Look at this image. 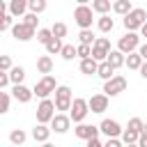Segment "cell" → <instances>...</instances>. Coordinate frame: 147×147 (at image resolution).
I'll use <instances>...</instances> for the list:
<instances>
[{"instance_id": "1", "label": "cell", "mask_w": 147, "mask_h": 147, "mask_svg": "<svg viewBox=\"0 0 147 147\" xmlns=\"http://www.w3.org/2000/svg\"><path fill=\"white\" fill-rule=\"evenodd\" d=\"M140 44H142V34H140L138 30H126V32L117 39V48H119L122 53H133V51L140 48Z\"/></svg>"}, {"instance_id": "2", "label": "cell", "mask_w": 147, "mask_h": 147, "mask_svg": "<svg viewBox=\"0 0 147 147\" xmlns=\"http://www.w3.org/2000/svg\"><path fill=\"white\" fill-rule=\"evenodd\" d=\"M145 23H147V11L142 7H133L126 16H122V25L126 30H140Z\"/></svg>"}, {"instance_id": "3", "label": "cell", "mask_w": 147, "mask_h": 147, "mask_svg": "<svg viewBox=\"0 0 147 147\" xmlns=\"http://www.w3.org/2000/svg\"><path fill=\"white\" fill-rule=\"evenodd\" d=\"M55 87H57V80H55V76H51V74H41V78L34 83V96L37 99H46V96H51L53 92H55Z\"/></svg>"}, {"instance_id": "4", "label": "cell", "mask_w": 147, "mask_h": 147, "mask_svg": "<svg viewBox=\"0 0 147 147\" xmlns=\"http://www.w3.org/2000/svg\"><path fill=\"white\" fill-rule=\"evenodd\" d=\"M53 96H55V106H57V110H60V113H69L71 101H74V92H71V87H69V85H57L55 92H53Z\"/></svg>"}, {"instance_id": "5", "label": "cell", "mask_w": 147, "mask_h": 147, "mask_svg": "<svg viewBox=\"0 0 147 147\" xmlns=\"http://www.w3.org/2000/svg\"><path fill=\"white\" fill-rule=\"evenodd\" d=\"M55 110H57V106H55V99H51V96H46V99H39V106H37V122H44V124H51V119L55 117Z\"/></svg>"}, {"instance_id": "6", "label": "cell", "mask_w": 147, "mask_h": 147, "mask_svg": "<svg viewBox=\"0 0 147 147\" xmlns=\"http://www.w3.org/2000/svg\"><path fill=\"white\" fill-rule=\"evenodd\" d=\"M90 113H92V110H90V101H87V99H83V96H74L71 108H69V115H71L74 124L85 122V117H87Z\"/></svg>"}, {"instance_id": "7", "label": "cell", "mask_w": 147, "mask_h": 147, "mask_svg": "<svg viewBox=\"0 0 147 147\" xmlns=\"http://www.w3.org/2000/svg\"><path fill=\"white\" fill-rule=\"evenodd\" d=\"M94 14H96V11L92 9V5H78V7L74 9V21H76L78 28H92Z\"/></svg>"}, {"instance_id": "8", "label": "cell", "mask_w": 147, "mask_h": 147, "mask_svg": "<svg viewBox=\"0 0 147 147\" xmlns=\"http://www.w3.org/2000/svg\"><path fill=\"white\" fill-rule=\"evenodd\" d=\"M126 78L122 76V74H115L113 78H108V80H103V92L113 99V96H119L124 90H126Z\"/></svg>"}, {"instance_id": "9", "label": "cell", "mask_w": 147, "mask_h": 147, "mask_svg": "<svg viewBox=\"0 0 147 147\" xmlns=\"http://www.w3.org/2000/svg\"><path fill=\"white\" fill-rule=\"evenodd\" d=\"M11 37H14L16 41H30V39L37 37V28L28 25L25 21H18V23H14V28H11Z\"/></svg>"}, {"instance_id": "10", "label": "cell", "mask_w": 147, "mask_h": 147, "mask_svg": "<svg viewBox=\"0 0 147 147\" xmlns=\"http://www.w3.org/2000/svg\"><path fill=\"white\" fill-rule=\"evenodd\" d=\"M110 51H113V48H110V39H108V37H96V41L92 44V57L99 60V62H103Z\"/></svg>"}, {"instance_id": "11", "label": "cell", "mask_w": 147, "mask_h": 147, "mask_svg": "<svg viewBox=\"0 0 147 147\" xmlns=\"http://www.w3.org/2000/svg\"><path fill=\"white\" fill-rule=\"evenodd\" d=\"M87 101H90V110H92V113H96V115H103V113L108 110L110 96H108L106 92H99V94H92Z\"/></svg>"}, {"instance_id": "12", "label": "cell", "mask_w": 147, "mask_h": 147, "mask_svg": "<svg viewBox=\"0 0 147 147\" xmlns=\"http://www.w3.org/2000/svg\"><path fill=\"white\" fill-rule=\"evenodd\" d=\"M74 133H76V138H78V140H90V138L99 136V133H101V129H99V124L94 126V124H87V122H78V124L74 126Z\"/></svg>"}, {"instance_id": "13", "label": "cell", "mask_w": 147, "mask_h": 147, "mask_svg": "<svg viewBox=\"0 0 147 147\" xmlns=\"http://www.w3.org/2000/svg\"><path fill=\"white\" fill-rule=\"evenodd\" d=\"M71 115L69 113H55V117L51 119V129L55 131V133H67L69 129H71Z\"/></svg>"}, {"instance_id": "14", "label": "cell", "mask_w": 147, "mask_h": 147, "mask_svg": "<svg viewBox=\"0 0 147 147\" xmlns=\"http://www.w3.org/2000/svg\"><path fill=\"white\" fill-rule=\"evenodd\" d=\"M11 94H14V99H16L18 103H30V101H32V96H34V90H32V87H28V85H23V83H14Z\"/></svg>"}, {"instance_id": "15", "label": "cell", "mask_w": 147, "mask_h": 147, "mask_svg": "<svg viewBox=\"0 0 147 147\" xmlns=\"http://www.w3.org/2000/svg\"><path fill=\"white\" fill-rule=\"evenodd\" d=\"M99 129H101V133L106 136V138H113V136H122V124L117 122V119H110V117H106V119H101V124H99Z\"/></svg>"}, {"instance_id": "16", "label": "cell", "mask_w": 147, "mask_h": 147, "mask_svg": "<svg viewBox=\"0 0 147 147\" xmlns=\"http://www.w3.org/2000/svg\"><path fill=\"white\" fill-rule=\"evenodd\" d=\"M51 131H53V129H51V124L37 122V126L30 131V136H32V140H34V142H44V145H46V142H48V138H51Z\"/></svg>"}, {"instance_id": "17", "label": "cell", "mask_w": 147, "mask_h": 147, "mask_svg": "<svg viewBox=\"0 0 147 147\" xmlns=\"http://www.w3.org/2000/svg\"><path fill=\"white\" fill-rule=\"evenodd\" d=\"M7 9H9L16 18H23V16L30 11V5H28V0H9V2H7Z\"/></svg>"}, {"instance_id": "18", "label": "cell", "mask_w": 147, "mask_h": 147, "mask_svg": "<svg viewBox=\"0 0 147 147\" xmlns=\"http://www.w3.org/2000/svg\"><path fill=\"white\" fill-rule=\"evenodd\" d=\"M78 67H80V74H85V76H96V71H99V60H94V57L90 55V57H83Z\"/></svg>"}, {"instance_id": "19", "label": "cell", "mask_w": 147, "mask_h": 147, "mask_svg": "<svg viewBox=\"0 0 147 147\" xmlns=\"http://www.w3.org/2000/svg\"><path fill=\"white\" fill-rule=\"evenodd\" d=\"M96 28H99V32L108 34V32H113L115 21L110 18V14H99V16H96Z\"/></svg>"}, {"instance_id": "20", "label": "cell", "mask_w": 147, "mask_h": 147, "mask_svg": "<svg viewBox=\"0 0 147 147\" xmlns=\"http://www.w3.org/2000/svg\"><path fill=\"white\" fill-rule=\"evenodd\" d=\"M106 60H108L115 69H119V67H124V64H126V53H122L119 48H113V51L108 53V57H106Z\"/></svg>"}, {"instance_id": "21", "label": "cell", "mask_w": 147, "mask_h": 147, "mask_svg": "<svg viewBox=\"0 0 147 147\" xmlns=\"http://www.w3.org/2000/svg\"><path fill=\"white\" fill-rule=\"evenodd\" d=\"M142 62H145V57L138 53V51H133V53H126V69H131V71H138L140 67H142Z\"/></svg>"}, {"instance_id": "22", "label": "cell", "mask_w": 147, "mask_h": 147, "mask_svg": "<svg viewBox=\"0 0 147 147\" xmlns=\"http://www.w3.org/2000/svg\"><path fill=\"white\" fill-rule=\"evenodd\" d=\"M37 71L39 74H51L53 71V57H51V53L37 57Z\"/></svg>"}, {"instance_id": "23", "label": "cell", "mask_w": 147, "mask_h": 147, "mask_svg": "<svg viewBox=\"0 0 147 147\" xmlns=\"http://www.w3.org/2000/svg\"><path fill=\"white\" fill-rule=\"evenodd\" d=\"M115 71H117V69H115L108 60H103V62H99V71H96V76H99L101 80H108V78L115 76Z\"/></svg>"}, {"instance_id": "24", "label": "cell", "mask_w": 147, "mask_h": 147, "mask_svg": "<svg viewBox=\"0 0 147 147\" xmlns=\"http://www.w3.org/2000/svg\"><path fill=\"white\" fill-rule=\"evenodd\" d=\"M62 46H64V44H62V37H55V34H53L44 48H46V53H51V55H60V53H62Z\"/></svg>"}, {"instance_id": "25", "label": "cell", "mask_w": 147, "mask_h": 147, "mask_svg": "<svg viewBox=\"0 0 147 147\" xmlns=\"http://www.w3.org/2000/svg\"><path fill=\"white\" fill-rule=\"evenodd\" d=\"M122 142L124 145H138V138H140V131H133V129H129V126H124V131H122Z\"/></svg>"}, {"instance_id": "26", "label": "cell", "mask_w": 147, "mask_h": 147, "mask_svg": "<svg viewBox=\"0 0 147 147\" xmlns=\"http://www.w3.org/2000/svg\"><path fill=\"white\" fill-rule=\"evenodd\" d=\"M131 9H133L131 0H115V2H113V11H115L117 16H126Z\"/></svg>"}, {"instance_id": "27", "label": "cell", "mask_w": 147, "mask_h": 147, "mask_svg": "<svg viewBox=\"0 0 147 147\" xmlns=\"http://www.w3.org/2000/svg\"><path fill=\"white\" fill-rule=\"evenodd\" d=\"M25 140H28V133H25L23 129H11V131H9V142H11V145L18 147V145H25Z\"/></svg>"}, {"instance_id": "28", "label": "cell", "mask_w": 147, "mask_h": 147, "mask_svg": "<svg viewBox=\"0 0 147 147\" xmlns=\"http://www.w3.org/2000/svg\"><path fill=\"white\" fill-rule=\"evenodd\" d=\"M92 9L96 14H110L113 11V2L110 0H92Z\"/></svg>"}, {"instance_id": "29", "label": "cell", "mask_w": 147, "mask_h": 147, "mask_svg": "<svg viewBox=\"0 0 147 147\" xmlns=\"http://www.w3.org/2000/svg\"><path fill=\"white\" fill-rule=\"evenodd\" d=\"M14 18H16V16H14V14L9 11V9H7V11H2V21H0V30H2V32H7V30H11V28H14Z\"/></svg>"}, {"instance_id": "30", "label": "cell", "mask_w": 147, "mask_h": 147, "mask_svg": "<svg viewBox=\"0 0 147 147\" xmlns=\"http://www.w3.org/2000/svg\"><path fill=\"white\" fill-rule=\"evenodd\" d=\"M78 41H80V44H94L96 37H94L92 28H80V32H78Z\"/></svg>"}, {"instance_id": "31", "label": "cell", "mask_w": 147, "mask_h": 147, "mask_svg": "<svg viewBox=\"0 0 147 147\" xmlns=\"http://www.w3.org/2000/svg\"><path fill=\"white\" fill-rule=\"evenodd\" d=\"M60 55H62V60H67V62H69V60L78 57V46H74V44H64Z\"/></svg>"}, {"instance_id": "32", "label": "cell", "mask_w": 147, "mask_h": 147, "mask_svg": "<svg viewBox=\"0 0 147 147\" xmlns=\"http://www.w3.org/2000/svg\"><path fill=\"white\" fill-rule=\"evenodd\" d=\"M9 78H11V85H14V83H23V80H25V69L18 67V64L11 67V69H9Z\"/></svg>"}, {"instance_id": "33", "label": "cell", "mask_w": 147, "mask_h": 147, "mask_svg": "<svg viewBox=\"0 0 147 147\" xmlns=\"http://www.w3.org/2000/svg\"><path fill=\"white\" fill-rule=\"evenodd\" d=\"M11 96L14 94H9V92H0V115H7L9 113V103H11Z\"/></svg>"}, {"instance_id": "34", "label": "cell", "mask_w": 147, "mask_h": 147, "mask_svg": "<svg viewBox=\"0 0 147 147\" xmlns=\"http://www.w3.org/2000/svg\"><path fill=\"white\" fill-rule=\"evenodd\" d=\"M28 5H30V11H34V14H44L46 7H48V0H28Z\"/></svg>"}, {"instance_id": "35", "label": "cell", "mask_w": 147, "mask_h": 147, "mask_svg": "<svg viewBox=\"0 0 147 147\" xmlns=\"http://www.w3.org/2000/svg\"><path fill=\"white\" fill-rule=\"evenodd\" d=\"M51 37H53V30H51V28H39V30H37V41H39V44L46 46Z\"/></svg>"}, {"instance_id": "36", "label": "cell", "mask_w": 147, "mask_h": 147, "mask_svg": "<svg viewBox=\"0 0 147 147\" xmlns=\"http://www.w3.org/2000/svg\"><path fill=\"white\" fill-rule=\"evenodd\" d=\"M51 30H53V34H55V37H67V32H69L67 23H62V21L53 23V25H51Z\"/></svg>"}, {"instance_id": "37", "label": "cell", "mask_w": 147, "mask_h": 147, "mask_svg": "<svg viewBox=\"0 0 147 147\" xmlns=\"http://www.w3.org/2000/svg\"><path fill=\"white\" fill-rule=\"evenodd\" d=\"M23 21H25L28 25H32V28H37V30H39V14H34V11H28V14L23 16Z\"/></svg>"}, {"instance_id": "38", "label": "cell", "mask_w": 147, "mask_h": 147, "mask_svg": "<svg viewBox=\"0 0 147 147\" xmlns=\"http://www.w3.org/2000/svg\"><path fill=\"white\" fill-rule=\"evenodd\" d=\"M92 55V44H80L78 41V57L83 60V57H90Z\"/></svg>"}, {"instance_id": "39", "label": "cell", "mask_w": 147, "mask_h": 147, "mask_svg": "<svg viewBox=\"0 0 147 147\" xmlns=\"http://www.w3.org/2000/svg\"><path fill=\"white\" fill-rule=\"evenodd\" d=\"M126 126H129V129H133V131H142V126H145V122H142L140 117H131V119L126 122Z\"/></svg>"}, {"instance_id": "40", "label": "cell", "mask_w": 147, "mask_h": 147, "mask_svg": "<svg viewBox=\"0 0 147 147\" xmlns=\"http://www.w3.org/2000/svg\"><path fill=\"white\" fill-rule=\"evenodd\" d=\"M14 64H11V57L9 55H0V71H9Z\"/></svg>"}, {"instance_id": "41", "label": "cell", "mask_w": 147, "mask_h": 147, "mask_svg": "<svg viewBox=\"0 0 147 147\" xmlns=\"http://www.w3.org/2000/svg\"><path fill=\"white\" fill-rule=\"evenodd\" d=\"M9 83H11V78H9V71H0V87L5 90Z\"/></svg>"}, {"instance_id": "42", "label": "cell", "mask_w": 147, "mask_h": 147, "mask_svg": "<svg viewBox=\"0 0 147 147\" xmlns=\"http://www.w3.org/2000/svg\"><path fill=\"white\" fill-rule=\"evenodd\" d=\"M85 145H87V147H101V145H103V140H101L99 136H94V138H90V140H85Z\"/></svg>"}, {"instance_id": "43", "label": "cell", "mask_w": 147, "mask_h": 147, "mask_svg": "<svg viewBox=\"0 0 147 147\" xmlns=\"http://www.w3.org/2000/svg\"><path fill=\"white\" fill-rule=\"evenodd\" d=\"M138 147H147V133H140V138H138Z\"/></svg>"}, {"instance_id": "44", "label": "cell", "mask_w": 147, "mask_h": 147, "mask_svg": "<svg viewBox=\"0 0 147 147\" xmlns=\"http://www.w3.org/2000/svg\"><path fill=\"white\" fill-rule=\"evenodd\" d=\"M138 71H140V76H142V78H145V80H147V60H145V62H142V67H140V69H138Z\"/></svg>"}, {"instance_id": "45", "label": "cell", "mask_w": 147, "mask_h": 147, "mask_svg": "<svg viewBox=\"0 0 147 147\" xmlns=\"http://www.w3.org/2000/svg\"><path fill=\"white\" fill-rule=\"evenodd\" d=\"M138 53H140V55H142V57L147 60V41H145V44H140V48H138Z\"/></svg>"}, {"instance_id": "46", "label": "cell", "mask_w": 147, "mask_h": 147, "mask_svg": "<svg viewBox=\"0 0 147 147\" xmlns=\"http://www.w3.org/2000/svg\"><path fill=\"white\" fill-rule=\"evenodd\" d=\"M138 32H140V34H142V39H145V41H147V23H145V25H142V28H140V30H138Z\"/></svg>"}, {"instance_id": "47", "label": "cell", "mask_w": 147, "mask_h": 147, "mask_svg": "<svg viewBox=\"0 0 147 147\" xmlns=\"http://www.w3.org/2000/svg\"><path fill=\"white\" fill-rule=\"evenodd\" d=\"M78 5H92V0H76Z\"/></svg>"}, {"instance_id": "48", "label": "cell", "mask_w": 147, "mask_h": 147, "mask_svg": "<svg viewBox=\"0 0 147 147\" xmlns=\"http://www.w3.org/2000/svg\"><path fill=\"white\" fill-rule=\"evenodd\" d=\"M140 133H147V122H145V126H142V131Z\"/></svg>"}]
</instances>
